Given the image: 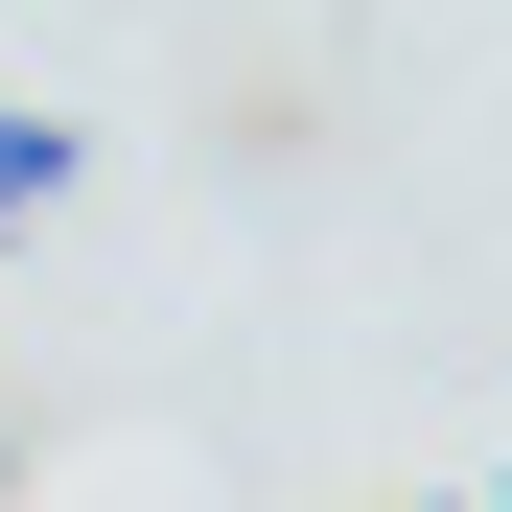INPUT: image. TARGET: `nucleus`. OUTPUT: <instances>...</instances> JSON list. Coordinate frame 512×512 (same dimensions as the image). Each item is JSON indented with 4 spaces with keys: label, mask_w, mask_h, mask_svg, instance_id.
<instances>
[{
    "label": "nucleus",
    "mask_w": 512,
    "mask_h": 512,
    "mask_svg": "<svg viewBox=\"0 0 512 512\" xmlns=\"http://www.w3.org/2000/svg\"><path fill=\"white\" fill-rule=\"evenodd\" d=\"M70 163H94V140H70V117H24V94H0V233H24V210L70 187Z\"/></svg>",
    "instance_id": "obj_1"
},
{
    "label": "nucleus",
    "mask_w": 512,
    "mask_h": 512,
    "mask_svg": "<svg viewBox=\"0 0 512 512\" xmlns=\"http://www.w3.org/2000/svg\"><path fill=\"white\" fill-rule=\"evenodd\" d=\"M489 512H512V466H489Z\"/></svg>",
    "instance_id": "obj_2"
}]
</instances>
